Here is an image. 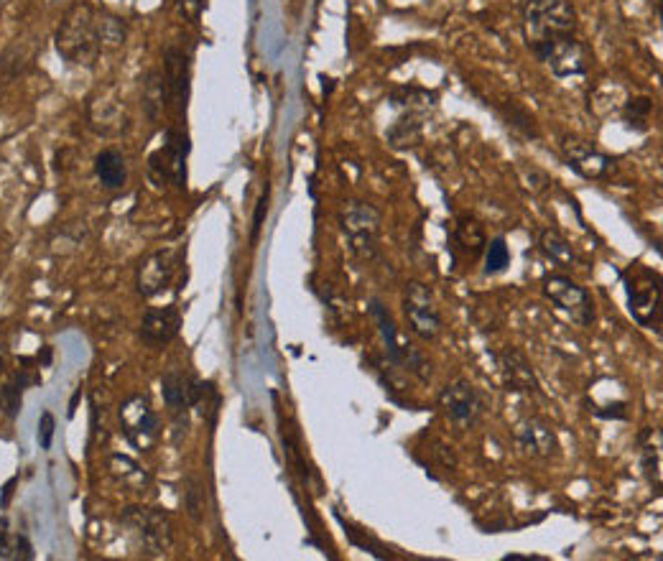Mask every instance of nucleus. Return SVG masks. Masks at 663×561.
I'll use <instances>...</instances> for the list:
<instances>
[{
	"label": "nucleus",
	"instance_id": "1",
	"mask_svg": "<svg viewBox=\"0 0 663 561\" xmlns=\"http://www.w3.org/2000/svg\"><path fill=\"white\" fill-rule=\"evenodd\" d=\"M57 51L72 64L92 67L100 57V13L82 3L64 16L57 31Z\"/></svg>",
	"mask_w": 663,
	"mask_h": 561
},
{
	"label": "nucleus",
	"instance_id": "2",
	"mask_svg": "<svg viewBox=\"0 0 663 561\" xmlns=\"http://www.w3.org/2000/svg\"><path fill=\"white\" fill-rule=\"evenodd\" d=\"M528 46L536 54L561 36H572L577 29V13L569 0H526L523 6Z\"/></svg>",
	"mask_w": 663,
	"mask_h": 561
},
{
	"label": "nucleus",
	"instance_id": "3",
	"mask_svg": "<svg viewBox=\"0 0 663 561\" xmlns=\"http://www.w3.org/2000/svg\"><path fill=\"white\" fill-rule=\"evenodd\" d=\"M340 222L350 240L352 253L365 263L375 261L380 253V212L373 204L352 199L345 204Z\"/></svg>",
	"mask_w": 663,
	"mask_h": 561
},
{
	"label": "nucleus",
	"instance_id": "4",
	"mask_svg": "<svg viewBox=\"0 0 663 561\" xmlns=\"http://www.w3.org/2000/svg\"><path fill=\"white\" fill-rule=\"evenodd\" d=\"M628 286V309L641 327L658 329L661 324V278L648 268H638L625 276Z\"/></svg>",
	"mask_w": 663,
	"mask_h": 561
},
{
	"label": "nucleus",
	"instance_id": "5",
	"mask_svg": "<svg viewBox=\"0 0 663 561\" xmlns=\"http://www.w3.org/2000/svg\"><path fill=\"white\" fill-rule=\"evenodd\" d=\"M118 419L120 429H123V434L128 437V442L141 449V452L143 449H151L153 444L159 442V414L153 411L151 401H148V396H143V393H136V396L120 403Z\"/></svg>",
	"mask_w": 663,
	"mask_h": 561
},
{
	"label": "nucleus",
	"instance_id": "6",
	"mask_svg": "<svg viewBox=\"0 0 663 561\" xmlns=\"http://www.w3.org/2000/svg\"><path fill=\"white\" fill-rule=\"evenodd\" d=\"M120 521L131 528L138 546L148 556H161L171 549V523L164 513L153 508H128Z\"/></svg>",
	"mask_w": 663,
	"mask_h": 561
},
{
	"label": "nucleus",
	"instance_id": "7",
	"mask_svg": "<svg viewBox=\"0 0 663 561\" xmlns=\"http://www.w3.org/2000/svg\"><path fill=\"white\" fill-rule=\"evenodd\" d=\"M370 314H373L375 324H378L380 337H383V342H386L388 360H393L396 365L406 368L408 373H414L419 380H429L431 365L426 363L421 352H416L414 347L403 345V342L398 340V329H396V324H393V317L386 306L380 304L378 299H373L370 301Z\"/></svg>",
	"mask_w": 663,
	"mask_h": 561
},
{
	"label": "nucleus",
	"instance_id": "8",
	"mask_svg": "<svg viewBox=\"0 0 663 561\" xmlns=\"http://www.w3.org/2000/svg\"><path fill=\"white\" fill-rule=\"evenodd\" d=\"M544 294L556 309H561L564 314L574 319L577 324H592L595 322V301H592L590 291L584 286L574 284L569 276H561V273H551L544 278Z\"/></svg>",
	"mask_w": 663,
	"mask_h": 561
},
{
	"label": "nucleus",
	"instance_id": "9",
	"mask_svg": "<svg viewBox=\"0 0 663 561\" xmlns=\"http://www.w3.org/2000/svg\"><path fill=\"white\" fill-rule=\"evenodd\" d=\"M403 312H406L408 324H411V329H414L421 340H437L439 332H442V314H439L437 301L431 296L429 286L419 284V281L406 284V291H403Z\"/></svg>",
	"mask_w": 663,
	"mask_h": 561
},
{
	"label": "nucleus",
	"instance_id": "10",
	"mask_svg": "<svg viewBox=\"0 0 663 561\" xmlns=\"http://www.w3.org/2000/svg\"><path fill=\"white\" fill-rule=\"evenodd\" d=\"M533 57L549 64L556 77H582L592 64L590 49L574 36H561V39L551 41L544 49L536 51Z\"/></svg>",
	"mask_w": 663,
	"mask_h": 561
},
{
	"label": "nucleus",
	"instance_id": "11",
	"mask_svg": "<svg viewBox=\"0 0 663 561\" xmlns=\"http://www.w3.org/2000/svg\"><path fill=\"white\" fill-rule=\"evenodd\" d=\"M439 408L454 424L472 426L485 414V398L480 396V391L472 386L470 380H454L439 393Z\"/></svg>",
	"mask_w": 663,
	"mask_h": 561
},
{
	"label": "nucleus",
	"instance_id": "12",
	"mask_svg": "<svg viewBox=\"0 0 663 561\" xmlns=\"http://www.w3.org/2000/svg\"><path fill=\"white\" fill-rule=\"evenodd\" d=\"M176 266H179V263H176L174 250H153V253H148L146 258L138 263V294L146 296V299L164 294L171 286V281H174Z\"/></svg>",
	"mask_w": 663,
	"mask_h": 561
},
{
	"label": "nucleus",
	"instance_id": "13",
	"mask_svg": "<svg viewBox=\"0 0 663 561\" xmlns=\"http://www.w3.org/2000/svg\"><path fill=\"white\" fill-rule=\"evenodd\" d=\"M187 153H189V141L184 133L169 131L166 133V143L161 151H156L151 156V174L164 182H174L176 187H184V179H187Z\"/></svg>",
	"mask_w": 663,
	"mask_h": 561
},
{
	"label": "nucleus",
	"instance_id": "14",
	"mask_svg": "<svg viewBox=\"0 0 663 561\" xmlns=\"http://www.w3.org/2000/svg\"><path fill=\"white\" fill-rule=\"evenodd\" d=\"M561 153H564V161H567L569 169L577 171L584 179H605L612 169L610 156L597 151L592 143L582 141V138H561Z\"/></svg>",
	"mask_w": 663,
	"mask_h": 561
},
{
	"label": "nucleus",
	"instance_id": "15",
	"mask_svg": "<svg viewBox=\"0 0 663 561\" xmlns=\"http://www.w3.org/2000/svg\"><path fill=\"white\" fill-rule=\"evenodd\" d=\"M199 391H202V380H197L194 375L182 373V370H169L161 375V396H164L171 419L189 416V408H194L197 403Z\"/></svg>",
	"mask_w": 663,
	"mask_h": 561
},
{
	"label": "nucleus",
	"instance_id": "16",
	"mask_svg": "<svg viewBox=\"0 0 663 561\" xmlns=\"http://www.w3.org/2000/svg\"><path fill=\"white\" fill-rule=\"evenodd\" d=\"M182 329V314L176 306H161V309H148L141 319V340L151 347L169 345L176 340Z\"/></svg>",
	"mask_w": 663,
	"mask_h": 561
},
{
	"label": "nucleus",
	"instance_id": "17",
	"mask_svg": "<svg viewBox=\"0 0 663 561\" xmlns=\"http://www.w3.org/2000/svg\"><path fill=\"white\" fill-rule=\"evenodd\" d=\"M518 444L526 449L531 457H554L559 452V439H556V431L546 424L539 416H531V419L521 421L516 429Z\"/></svg>",
	"mask_w": 663,
	"mask_h": 561
},
{
	"label": "nucleus",
	"instance_id": "18",
	"mask_svg": "<svg viewBox=\"0 0 663 561\" xmlns=\"http://www.w3.org/2000/svg\"><path fill=\"white\" fill-rule=\"evenodd\" d=\"M164 80L166 90H169V100H174L179 108H184L189 95V62L184 49H179V46H166Z\"/></svg>",
	"mask_w": 663,
	"mask_h": 561
},
{
	"label": "nucleus",
	"instance_id": "19",
	"mask_svg": "<svg viewBox=\"0 0 663 561\" xmlns=\"http://www.w3.org/2000/svg\"><path fill=\"white\" fill-rule=\"evenodd\" d=\"M500 370H503V380L508 391L516 393H536L539 391V380H536V373H533L531 363L526 360L521 350H508L500 355Z\"/></svg>",
	"mask_w": 663,
	"mask_h": 561
},
{
	"label": "nucleus",
	"instance_id": "20",
	"mask_svg": "<svg viewBox=\"0 0 663 561\" xmlns=\"http://www.w3.org/2000/svg\"><path fill=\"white\" fill-rule=\"evenodd\" d=\"M95 176L102 189L108 192H118L128 182V166H125L123 153L118 148H105L95 156Z\"/></svg>",
	"mask_w": 663,
	"mask_h": 561
},
{
	"label": "nucleus",
	"instance_id": "21",
	"mask_svg": "<svg viewBox=\"0 0 663 561\" xmlns=\"http://www.w3.org/2000/svg\"><path fill=\"white\" fill-rule=\"evenodd\" d=\"M87 113H90V125L95 128L97 133H120L128 123L123 113V105L118 100H108V97H102V100H90L87 105Z\"/></svg>",
	"mask_w": 663,
	"mask_h": 561
},
{
	"label": "nucleus",
	"instance_id": "22",
	"mask_svg": "<svg viewBox=\"0 0 663 561\" xmlns=\"http://www.w3.org/2000/svg\"><path fill=\"white\" fill-rule=\"evenodd\" d=\"M143 113L148 115V120H159V115L164 113L166 100H169V90H166V80L161 69H148L146 77H143Z\"/></svg>",
	"mask_w": 663,
	"mask_h": 561
},
{
	"label": "nucleus",
	"instance_id": "23",
	"mask_svg": "<svg viewBox=\"0 0 663 561\" xmlns=\"http://www.w3.org/2000/svg\"><path fill=\"white\" fill-rule=\"evenodd\" d=\"M454 243L459 245V250L467 255H480L488 245L485 238V227L480 220H475L472 215H459L457 225H454Z\"/></svg>",
	"mask_w": 663,
	"mask_h": 561
},
{
	"label": "nucleus",
	"instance_id": "24",
	"mask_svg": "<svg viewBox=\"0 0 663 561\" xmlns=\"http://www.w3.org/2000/svg\"><path fill=\"white\" fill-rule=\"evenodd\" d=\"M539 245L541 253H544L556 268H561V271H569V268L577 263V253H574V248L569 245V240L561 233H556V230H544Z\"/></svg>",
	"mask_w": 663,
	"mask_h": 561
},
{
	"label": "nucleus",
	"instance_id": "25",
	"mask_svg": "<svg viewBox=\"0 0 663 561\" xmlns=\"http://www.w3.org/2000/svg\"><path fill=\"white\" fill-rule=\"evenodd\" d=\"M36 556L34 544L23 533L8 531V521H3L0 531V559L3 561H31Z\"/></svg>",
	"mask_w": 663,
	"mask_h": 561
},
{
	"label": "nucleus",
	"instance_id": "26",
	"mask_svg": "<svg viewBox=\"0 0 663 561\" xmlns=\"http://www.w3.org/2000/svg\"><path fill=\"white\" fill-rule=\"evenodd\" d=\"M23 388H26V378H23L21 373L13 375L6 386L0 388V411H3V416H6V419L13 421L18 414H21Z\"/></svg>",
	"mask_w": 663,
	"mask_h": 561
},
{
	"label": "nucleus",
	"instance_id": "27",
	"mask_svg": "<svg viewBox=\"0 0 663 561\" xmlns=\"http://www.w3.org/2000/svg\"><path fill=\"white\" fill-rule=\"evenodd\" d=\"M388 141L393 148H411L421 141V123L414 115H406V118L398 120L388 131Z\"/></svg>",
	"mask_w": 663,
	"mask_h": 561
},
{
	"label": "nucleus",
	"instance_id": "28",
	"mask_svg": "<svg viewBox=\"0 0 663 561\" xmlns=\"http://www.w3.org/2000/svg\"><path fill=\"white\" fill-rule=\"evenodd\" d=\"M125 34H128V29H125V21L118 16H108V13H102L100 16V46L102 51L108 49H120V46L125 44Z\"/></svg>",
	"mask_w": 663,
	"mask_h": 561
},
{
	"label": "nucleus",
	"instance_id": "29",
	"mask_svg": "<svg viewBox=\"0 0 663 561\" xmlns=\"http://www.w3.org/2000/svg\"><path fill=\"white\" fill-rule=\"evenodd\" d=\"M184 510L194 523L202 521L204 513V485L197 475L184 477Z\"/></svg>",
	"mask_w": 663,
	"mask_h": 561
},
{
	"label": "nucleus",
	"instance_id": "30",
	"mask_svg": "<svg viewBox=\"0 0 663 561\" xmlns=\"http://www.w3.org/2000/svg\"><path fill=\"white\" fill-rule=\"evenodd\" d=\"M503 115H505V120H508L510 128L521 133L523 138H539L536 120H533V115L528 113L526 108H521V105H516V102H510V105H505L503 108Z\"/></svg>",
	"mask_w": 663,
	"mask_h": 561
},
{
	"label": "nucleus",
	"instance_id": "31",
	"mask_svg": "<svg viewBox=\"0 0 663 561\" xmlns=\"http://www.w3.org/2000/svg\"><path fill=\"white\" fill-rule=\"evenodd\" d=\"M510 266V248L505 238H493L485 245V273L495 276Z\"/></svg>",
	"mask_w": 663,
	"mask_h": 561
},
{
	"label": "nucleus",
	"instance_id": "32",
	"mask_svg": "<svg viewBox=\"0 0 663 561\" xmlns=\"http://www.w3.org/2000/svg\"><path fill=\"white\" fill-rule=\"evenodd\" d=\"M29 62H26V54L18 51L16 46L6 49V54L0 57V74H3V80H16L18 74L26 72Z\"/></svg>",
	"mask_w": 663,
	"mask_h": 561
},
{
	"label": "nucleus",
	"instance_id": "33",
	"mask_svg": "<svg viewBox=\"0 0 663 561\" xmlns=\"http://www.w3.org/2000/svg\"><path fill=\"white\" fill-rule=\"evenodd\" d=\"M653 110V102L648 97H635L625 105V120H633V123H646L648 115Z\"/></svg>",
	"mask_w": 663,
	"mask_h": 561
},
{
	"label": "nucleus",
	"instance_id": "34",
	"mask_svg": "<svg viewBox=\"0 0 663 561\" xmlns=\"http://www.w3.org/2000/svg\"><path fill=\"white\" fill-rule=\"evenodd\" d=\"M54 431H57V419L51 411H44L39 419V431H36V439H39L41 449H51L54 444Z\"/></svg>",
	"mask_w": 663,
	"mask_h": 561
},
{
	"label": "nucleus",
	"instance_id": "35",
	"mask_svg": "<svg viewBox=\"0 0 663 561\" xmlns=\"http://www.w3.org/2000/svg\"><path fill=\"white\" fill-rule=\"evenodd\" d=\"M643 470H646L648 480L656 482L658 488V482H661V477H658V452L653 447H643Z\"/></svg>",
	"mask_w": 663,
	"mask_h": 561
},
{
	"label": "nucleus",
	"instance_id": "36",
	"mask_svg": "<svg viewBox=\"0 0 663 561\" xmlns=\"http://www.w3.org/2000/svg\"><path fill=\"white\" fill-rule=\"evenodd\" d=\"M268 212V189L263 192V197L258 199V204H255V215H253V230H250V238H258V233H261L263 227V217H266Z\"/></svg>",
	"mask_w": 663,
	"mask_h": 561
},
{
	"label": "nucleus",
	"instance_id": "37",
	"mask_svg": "<svg viewBox=\"0 0 663 561\" xmlns=\"http://www.w3.org/2000/svg\"><path fill=\"white\" fill-rule=\"evenodd\" d=\"M595 416L600 419H628V403H610L605 408H595Z\"/></svg>",
	"mask_w": 663,
	"mask_h": 561
},
{
	"label": "nucleus",
	"instance_id": "38",
	"mask_svg": "<svg viewBox=\"0 0 663 561\" xmlns=\"http://www.w3.org/2000/svg\"><path fill=\"white\" fill-rule=\"evenodd\" d=\"M16 482H18V477H11V480L3 485V495H0V508H8V503H11V498H13V488H16Z\"/></svg>",
	"mask_w": 663,
	"mask_h": 561
}]
</instances>
